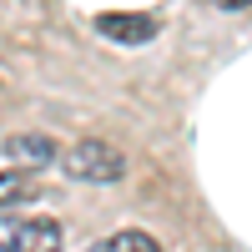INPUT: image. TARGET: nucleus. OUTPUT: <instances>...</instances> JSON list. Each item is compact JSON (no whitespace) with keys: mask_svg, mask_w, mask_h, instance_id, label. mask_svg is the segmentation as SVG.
<instances>
[{"mask_svg":"<svg viewBox=\"0 0 252 252\" xmlns=\"http://www.w3.org/2000/svg\"><path fill=\"white\" fill-rule=\"evenodd\" d=\"M61 172L76 177V182H121L126 177V157L116 152L111 141H76L61 152Z\"/></svg>","mask_w":252,"mask_h":252,"instance_id":"1","label":"nucleus"},{"mask_svg":"<svg viewBox=\"0 0 252 252\" xmlns=\"http://www.w3.org/2000/svg\"><path fill=\"white\" fill-rule=\"evenodd\" d=\"M66 232L51 217H26V222H0V252H61Z\"/></svg>","mask_w":252,"mask_h":252,"instance_id":"2","label":"nucleus"},{"mask_svg":"<svg viewBox=\"0 0 252 252\" xmlns=\"http://www.w3.org/2000/svg\"><path fill=\"white\" fill-rule=\"evenodd\" d=\"M96 31L106 40H121V46H141V40L157 35V20L152 15H126V10H101L96 15Z\"/></svg>","mask_w":252,"mask_h":252,"instance_id":"3","label":"nucleus"},{"mask_svg":"<svg viewBox=\"0 0 252 252\" xmlns=\"http://www.w3.org/2000/svg\"><path fill=\"white\" fill-rule=\"evenodd\" d=\"M5 157L20 161V166H46V161H56L61 152H56L51 136H40V131H20V136L5 141Z\"/></svg>","mask_w":252,"mask_h":252,"instance_id":"4","label":"nucleus"},{"mask_svg":"<svg viewBox=\"0 0 252 252\" xmlns=\"http://www.w3.org/2000/svg\"><path fill=\"white\" fill-rule=\"evenodd\" d=\"M91 252H161V242H157L152 232H116V237H106V242H96Z\"/></svg>","mask_w":252,"mask_h":252,"instance_id":"5","label":"nucleus"},{"mask_svg":"<svg viewBox=\"0 0 252 252\" xmlns=\"http://www.w3.org/2000/svg\"><path fill=\"white\" fill-rule=\"evenodd\" d=\"M40 187H31L26 172H0V207H15V202H31Z\"/></svg>","mask_w":252,"mask_h":252,"instance_id":"6","label":"nucleus"},{"mask_svg":"<svg viewBox=\"0 0 252 252\" xmlns=\"http://www.w3.org/2000/svg\"><path fill=\"white\" fill-rule=\"evenodd\" d=\"M222 10H242V5H252V0H217Z\"/></svg>","mask_w":252,"mask_h":252,"instance_id":"7","label":"nucleus"}]
</instances>
